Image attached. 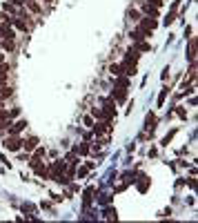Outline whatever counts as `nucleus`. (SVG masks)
<instances>
[{
  "label": "nucleus",
  "instance_id": "423d86ee",
  "mask_svg": "<svg viewBox=\"0 0 198 223\" xmlns=\"http://www.w3.org/2000/svg\"><path fill=\"white\" fill-rule=\"evenodd\" d=\"M189 60H192V65H194V63H196V40H192V42H189Z\"/></svg>",
  "mask_w": 198,
  "mask_h": 223
},
{
  "label": "nucleus",
  "instance_id": "6ab92c4d",
  "mask_svg": "<svg viewBox=\"0 0 198 223\" xmlns=\"http://www.w3.org/2000/svg\"><path fill=\"white\" fill-rule=\"evenodd\" d=\"M67 161H69V165H76V163H78V156H76V154H69Z\"/></svg>",
  "mask_w": 198,
  "mask_h": 223
},
{
  "label": "nucleus",
  "instance_id": "20e7f679",
  "mask_svg": "<svg viewBox=\"0 0 198 223\" xmlns=\"http://www.w3.org/2000/svg\"><path fill=\"white\" fill-rule=\"evenodd\" d=\"M0 36H7V38H14V29H11L9 25H0Z\"/></svg>",
  "mask_w": 198,
  "mask_h": 223
},
{
  "label": "nucleus",
  "instance_id": "f3484780",
  "mask_svg": "<svg viewBox=\"0 0 198 223\" xmlns=\"http://www.w3.org/2000/svg\"><path fill=\"white\" fill-rule=\"evenodd\" d=\"M27 5H29V9H31V11H36V14H38V11H40V7L36 5L34 0H27Z\"/></svg>",
  "mask_w": 198,
  "mask_h": 223
},
{
  "label": "nucleus",
  "instance_id": "2eb2a0df",
  "mask_svg": "<svg viewBox=\"0 0 198 223\" xmlns=\"http://www.w3.org/2000/svg\"><path fill=\"white\" fill-rule=\"evenodd\" d=\"M11 118H9V112H0V125L2 123H9Z\"/></svg>",
  "mask_w": 198,
  "mask_h": 223
},
{
  "label": "nucleus",
  "instance_id": "39448f33",
  "mask_svg": "<svg viewBox=\"0 0 198 223\" xmlns=\"http://www.w3.org/2000/svg\"><path fill=\"white\" fill-rule=\"evenodd\" d=\"M125 60H127V63H136L138 60V49H136V47H132V49L127 51V58H125Z\"/></svg>",
  "mask_w": 198,
  "mask_h": 223
},
{
  "label": "nucleus",
  "instance_id": "4be33fe9",
  "mask_svg": "<svg viewBox=\"0 0 198 223\" xmlns=\"http://www.w3.org/2000/svg\"><path fill=\"white\" fill-rule=\"evenodd\" d=\"M129 18H132V20H140V16H138V11H129Z\"/></svg>",
  "mask_w": 198,
  "mask_h": 223
},
{
  "label": "nucleus",
  "instance_id": "393cba45",
  "mask_svg": "<svg viewBox=\"0 0 198 223\" xmlns=\"http://www.w3.org/2000/svg\"><path fill=\"white\" fill-rule=\"evenodd\" d=\"M25 0H11V5H22Z\"/></svg>",
  "mask_w": 198,
  "mask_h": 223
},
{
  "label": "nucleus",
  "instance_id": "9b49d317",
  "mask_svg": "<svg viewBox=\"0 0 198 223\" xmlns=\"http://www.w3.org/2000/svg\"><path fill=\"white\" fill-rule=\"evenodd\" d=\"M140 178H142V181L138 183V190H140V192H145V190H147V185H149V178H147V176H140Z\"/></svg>",
  "mask_w": 198,
  "mask_h": 223
},
{
  "label": "nucleus",
  "instance_id": "ddd939ff",
  "mask_svg": "<svg viewBox=\"0 0 198 223\" xmlns=\"http://www.w3.org/2000/svg\"><path fill=\"white\" fill-rule=\"evenodd\" d=\"M147 127H149V129L156 127V116H154V114H149V116H147Z\"/></svg>",
  "mask_w": 198,
  "mask_h": 223
},
{
  "label": "nucleus",
  "instance_id": "b1692460",
  "mask_svg": "<svg viewBox=\"0 0 198 223\" xmlns=\"http://www.w3.org/2000/svg\"><path fill=\"white\" fill-rule=\"evenodd\" d=\"M107 219H116V212H114V210H112V208L107 210Z\"/></svg>",
  "mask_w": 198,
  "mask_h": 223
},
{
  "label": "nucleus",
  "instance_id": "412c9836",
  "mask_svg": "<svg viewBox=\"0 0 198 223\" xmlns=\"http://www.w3.org/2000/svg\"><path fill=\"white\" fill-rule=\"evenodd\" d=\"M147 5H154V7H160V5H163V0H147Z\"/></svg>",
  "mask_w": 198,
  "mask_h": 223
},
{
  "label": "nucleus",
  "instance_id": "a211bd4d",
  "mask_svg": "<svg viewBox=\"0 0 198 223\" xmlns=\"http://www.w3.org/2000/svg\"><path fill=\"white\" fill-rule=\"evenodd\" d=\"M138 49H142V51H149V49H152V45H149V42H138Z\"/></svg>",
  "mask_w": 198,
  "mask_h": 223
},
{
  "label": "nucleus",
  "instance_id": "7ed1b4c3",
  "mask_svg": "<svg viewBox=\"0 0 198 223\" xmlns=\"http://www.w3.org/2000/svg\"><path fill=\"white\" fill-rule=\"evenodd\" d=\"M25 127H27V123H25V121L16 123V125H11V127H9V136H16V134L20 132V129H25Z\"/></svg>",
  "mask_w": 198,
  "mask_h": 223
},
{
  "label": "nucleus",
  "instance_id": "5701e85b",
  "mask_svg": "<svg viewBox=\"0 0 198 223\" xmlns=\"http://www.w3.org/2000/svg\"><path fill=\"white\" fill-rule=\"evenodd\" d=\"M40 156H45V150H42V147H38V150H36V156H34V158H40Z\"/></svg>",
  "mask_w": 198,
  "mask_h": 223
},
{
  "label": "nucleus",
  "instance_id": "f8f14e48",
  "mask_svg": "<svg viewBox=\"0 0 198 223\" xmlns=\"http://www.w3.org/2000/svg\"><path fill=\"white\" fill-rule=\"evenodd\" d=\"M114 98H116L118 103H122V101H125V91H122V89H118V91L114 89Z\"/></svg>",
  "mask_w": 198,
  "mask_h": 223
},
{
  "label": "nucleus",
  "instance_id": "f03ea898",
  "mask_svg": "<svg viewBox=\"0 0 198 223\" xmlns=\"http://www.w3.org/2000/svg\"><path fill=\"white\" fill-rule=\"evenodd\" d=\"M5 147L9 150V152H18V150L22 147V141H20V138H16V136H9L5 141Z\"/></svg>",
  "mask_w": 198,
  "mask_h": 223
},
{
  "label": "nucleus",
  "instance_id": "9d476101",
  "mask_svg": "<svg viewBox=\"0 0 198 223\" xmlns=\"http://www.w3.org/2000/svg\"><path fill=\"white\" fill-rule=\"evenodd\" d=\"M142 38H145V34H142V31H138V29L132 31V40H134V42H140Z\"/></svg>",
  "mask_w": 198,
  "mask_h": 223
},
{
  "label": "nucleus",
  "instance_id": "6e6552de",
  "mask_svg": "<svg viewBox=\"0 0 198 223\" xmlns=\"http://www.w3.org/2000/svg\"><path fill=\"white\" fill-rule=\"evenodd\" d=\"M36 145H38V138H29V141H22V147H25L27 152H29V150H34Z\"/></svg>",
  "mask_w": 198,
  "mask_h": 223
},
{
  "label": "nucleus",
  "instance_id": "4468645a",
  "mask_svg": "<svg viewBox=\"0 0 198 223\" xmlns=\"http://www.w3.org/2000/svg\"><path fill=\"white\" fill-rule=\"evenodd\" d=\"M74 152H76V154H87V152H89V147H87L85 143H82V145H78L76 150H74Z\"/></svg>",
  "mask_w": 198,
  "mask_h": 223
},
{
  "label": "nucleus",
  "instance_id": "aec40b11",
  "mask_svg": "<svg viewBox=\"0 0 198 223\" xmlns=\"http://www.w3.org/2000/svg\"><path fill=\"white\" fill-rule=\"evenodd\" d=\"M5 49H7V51L14 49V40H11V38H7V40H5Z\"/></svg>",
  "mask_w": 198,
  "mask_h": 223
},
{
  "label": "nucleus",
  "instance_id": "0eeeda50",
  "mask_svg": "<svg viewBox=\"0 0 198 223\" xmlns=\"http://www.w3.org/2000/svg\"><path fill=\"white\" fill-rule=\"evenodd\" d=\"M122 69H125V74H129V76H132V74H136V63H127V60H125Z\"/></svg>",
  "mask_w": 198,
  "mask_h": 223
},
{
  "label": "nucleus",
  "instance_id": "dca6fc26",
  "mask_svg": "<svg viewBox=\"0 0 198 223\" xmlns=\"http://www.w3.org/2000/svg\"><path fill=\"white\" fill-rule=\"evenodd\" d=\"M112 74H114V76H120V74H122V67L120 65H112Z\"/></svg>",
  "mask_w": 198,
  "mask_h": 223
},
{
  "label": "nucleus",
  "instance_id": "f257e3e1",
  "mask_svg": "<svg viewBox=\"0 0 198 223\" xmlns=\"http://www.w3.org/2000/svg\"><path fill=\"white\" fill-rule=\"evenodd\" d=\"M140 27H138V31H142L145 36H152V31L156 29V20L154 18H140Z\"/></svg>",
  "mask_w": 198,
  "mask_h": 223
},
{
  "label": "nucleus",
  "instance_id": "1a4fd4ad",
  "mask_svg": "<svg viewBox=\"0 0 198 223\" xmlns=\"http://www.w3.org/2000/svg\"><path fill=\"white\" fill-rule=\"evenodd\" d=\"M145 14L152 16V18H156V16H158V9H156V7H152V5H145Z\"/></svg>",
  "mask_w": 198,
  "mask_h": 223
}]
</instances>
